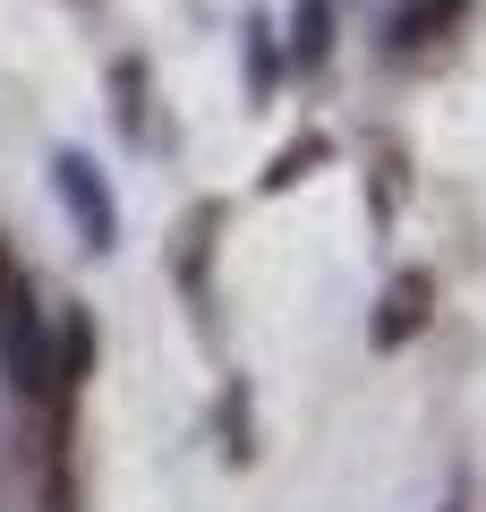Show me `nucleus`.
I'll return each instance as SVG.
<instances>
[{
  "label": "nucleus",
  "mask_w": 486,
  "mask_h": 512,
  "mask_svg": "<svg viewBox=\"0 0 486 512\" xmlns=\"http://www.w3.org/2000/svg\"><path fill=\"white\" fill-rule=\"evenodd\" d=\"M94 359H103V333H94V308H60L52 316V393L77 402L94 384Z\"/></svg>",
  "instance_id": "nucleus-3"
},
{
  "label": "nucleus",
  "mask_w": 486,
  "mask_h": 512,
  "mask_svg": "<svg viewBox=\"0 0 486 512\" xmlns=\"http://www.w3.org/2000/svg\"><path fill=\"white\" fill-rule=\"evenodd\" d=\"M273 69H282V60H273V26H248V86L273 94Z\"/></svg>",
  "instance_id": "nucleus-8"
},
{
  "label": "nucleus",
  "mask_w": 486,
  "mask_h": 512,
  "mask_svg": "<svg viewBox=\"0 0 486 512\" xmlns=\"http://www.w3.org/2000/svg\"><path fill=\"white\" fill-rule=\"evenodd\" d=\"M307 163H324V137H299V146H282V154H273V171H265V188H290Z\"/></svg>",
  "instance_id": "nucleus-7"
},
{
  "label": "nucleus",
  "mask_w": 486,
  "mask_h": 512,
  "mask_svg": "<svg viewBox=\"0 0 486 512\" xmlns=\"http://www.w3.org/2000/svg\"><path fill=\"white\" fill-rule=\"evenodd\" d=\"M469 0H393V18H384V52L393 60H427L461 35Z\"/></svg>",
  "instance_id": "nucleus-1"
},
{
  "label": "nucleus",
  "mask_w": 486,
  "mask_h": 512,
  "mask_svg": "<svg viewBox=\"0 0 486 512\" xmlns=\"http://www.w3.org/2000/svg\"><path fill=\"white\" fill-rule=\"evenodd\" d=\"M333 60V0H299V18H290V69L316 77Z\"/></svg>",
  "instance_id": "nucleus-5"
},
{
  "label": "nucleus",
  "mask_w": 486,
  "mask_h": 512,
  "mask_svg": "<svg viewBox=\"0 0 486 512\" xmlns=\"http://www.w3.org/2000/svg\"><path fill=\"white\" fill-rule=\"evenodd\" d=\"M52 188H60V205L77 214L86 248H111V239H120V205H111V188L94 180V163H86V154H60V163H52Z\"/></svg>",
  "instance_id": "nucleus-2"
},
{
  "label": "nucleus",
  "mask_w": 486,
  "mask_h": 512,
  "mask_svg": "<svg viewBox=\"0 0 486 512\" xmlns=\"http://www.w3.org/2000/svg\"><path fill=\"white\" fill-rule=\"evenodd\" d=\"M111 94H120V128H145V60H120Z\"/></svg>",
  "instance_id": "nucleus-6"
},
{
  "label": "nucleus",
  "mask_w": 486,
  "mask_h": 512,
  "mask_svg": "<svg viewBox=\"0 0 486 512\" xmlns=\"http://www.w3.org/2000/svg\"><path fill=\"white\" fill-rule=\"evenodd\" d=\"M427 325H435V274H393V291L376 308V350H410Z\"/></svg>",
  "instance_id": "nucleus-4"
},
{
  "label": "nucleus",
  "mask_w": 486,
  "mask_h": 512,
  "mask_svg": "<svg viewBox=\"0 0 486 512\" xmlns=\"http://www.w3.org/2000/svg\"><path fill=\"white\" fill-rule=\"evenodd\" d=\"M452 512H461V504H452Z\"/></svg>",
  "instance_id": "nucleus-10"
},
{
  "label": "nucleus",
  "mask_w": 486,
  "mask_h": 512,
  "mask_svg": "<svg viewBox=\"0 0 486 512\" xmlns=\"http://www.w3.org/2000/svg\"><path fill=\"white\" fill-rule=\"evenodd\" d=\"M9 282H18V256H9V239H0V291H9Z\"/></svg>",
  "instance_id": "nucleus-9"
}]
</instances>
